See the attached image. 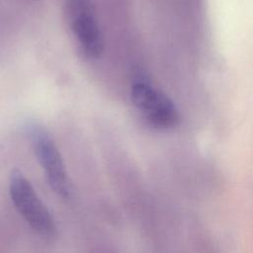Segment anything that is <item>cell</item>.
I'll return each mask as SVG.
<instances>
[{"mask_svg": "<svg viewBox=\"0 0 253 253\" xmlns=\"http://www.w3.org/2000/svg\"><path fill=\"white\" fill-rule=\"evenodd\" d=\"M9 192L18 212L39 234L51 236L55 231L53 217L41 201L30 181L20 172L11 174Z\"/></svg>", "mask_w": 253, "mask_h": 253, "instance_id": "obj_1", "label": "cell"}, {"mask_svg": "<svg viewBox=\"0 0 253 253\" xmlns=\"http://www.w3.org/2000/svg\"><path fill=\"white\" fill-rule=\"evenodd\" d=\"M131 100L146 121L156 128H170L179 120L173 103L145 79H136L131 86Z\"/></svg>", "mask_w": 253, "mask_h": 253, "instance_id": "obj_2", "label": "cell"}, {"mask_svg": "<svg viewBox=\"0 0 253 253\" xmlns=\"http://www.w3.org/2000/svg\"><path fill=\"white\" fill-rule=\"evenodd\" d=\"M71 29L84 55L91 59L100 57L104 49L103 36L90 0H70Z\"/></svg>", "mask_w": 253, "mask_h": 253, "instance_id": "obj_4", "label": "cell"}, {"mask_svg": "<svg viewBox=\"0 0 253 253\" xmlns=\"http://www.w3.org/2000/svg\"><path fill=\"white\" fill-rule=\"evenodd\" d=\"M31 137L38 160L52 191L62 199L70 197L71 188L61 155L50 136L42 128L33 126Z\"/></svg>", "mask_w": 253, "mask_h": 253, "instance_id": "obj_3", "label": "cell"}]
</instances>
